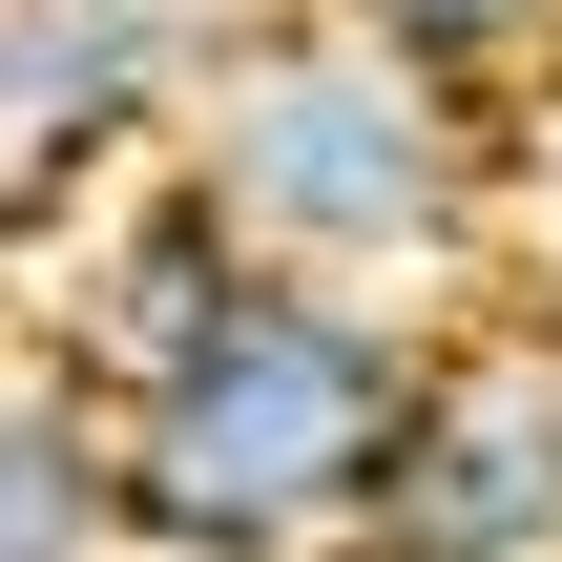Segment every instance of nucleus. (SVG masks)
<instances>
[{"mask_svg": "<svg viewBox=\"0 0 562 562\" xmlns=\"http://www.w3.org/2000/svg\"><path fill=\"white\" fill-rule=\"evenodd\" d=\"M167 167L229 209L250 271H334V292H459V271L521 250V125H501V83L396 63L334 0H250L229 63L188 83Z\"/></svg>", "mask_w": 562, "mask_h": 562, "instance_id": "obj_1", "label": "nucleus"}, {"mask_svg": "<svg viewBox=\"0 0 562 562\" xmlns=\"http://www.w3.org/2000/svg\"><path fill=\"white\" fill-rule=\"evenodd\" d=\"M417 396V292L229 271L125 396H104V521L125 562H334Z\"/></svg>", "mask_w": 562, "mask_h": 562, "instance_id": "obj_2", "label": "nucleus"}, {"mask_svg": "<svg viewBox=\"0 0 562 562\" xmlns=\"http://www.w3.org/2000/svg\"><path fill=\"white\" fill-rule=\"evenodd\" d=\"M334 562H562V334L542 313L417 334L396 459H375V501H355Z\"/></svg>", "mask_w": 562, "mask_h": 562, "instance_id": "obj_3", "label": "nucleus"}, {"mask_svg": "<svg viewBox=\"0 0 562 562\" xmlns=\"http://www.w3.org/2000/svg\"><path fill=\"white\" fill-rule=\"evenodd\" d=\"M229 21H250V0H0V271H21L83 188L167 167V125H188V83L229 63Z\"/></svg>", "mask_w": 562, "mask_h": 562, "instance_id": "obj_4", "label": "nucleus"}, {"mask_svg": "<svg viewBox=\"0 0 562 562\" xmlns=\"http://www.w3.org/2000/svg\"><path fill=\"white\" fill-rule=\"evenodd\" d=\"M42 271H63V292H42V375L125 396V375H146V355H167L250 250H229V209H209L188 167H125V188H83V209L42 229Z\"/></svg>", "mask_w": 562, "mask_h": 562, "instance_id": "obj_5", "label": "nucleus"}, {"mask_svg": "<svg viewBox=\"0 0 562 562\" xmlns=\"http://www.w3.org/2000/svg\"><path fill=\"white\" fill-rule=\"evenodd\" d=\"M0 562H125V521H104V396L83 375H0Z\"/></svg>", "mask_w": 562, "mask_h": 562, "instance_id": "obj_6", "label": "nucleus"}, {"mask_svg": "<svg viewBox=\"0 0 562 562\" xmlns=\"http://www.w3.org/2000/svg\"><path fill=\"white\" fill-rule=\"evenodd\" d=\"M355 42H396V63H438V83H542L562 63V0H334Z\"/></svg>", "mask_w": 562, "mask_h": 562, "instance_id": "obj_7", "label": "nucleus"}, {"mask_svg": "<svg viewBox=\"0 0 562 562\" xmlns=\"http://www.w3.org/2000/svg\"><path fill=\"white\" fill-rule=\"evenodd\" d=\"M521 313H542V334H562V167H542V188H521Z\"/></svg>", "mask_w": 562, "mask_h": 562, "instance_id": "obj_8", "label": "nucleus"}]
</instances>
